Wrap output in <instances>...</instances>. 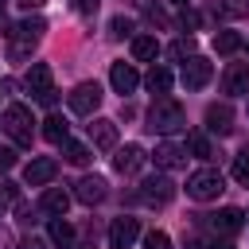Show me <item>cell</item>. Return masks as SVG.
<instances>
[{
  "mask_svg": "<svg viewBox=\"0 0 249 249\" xmlns=\"http://www.w3.org/2000/svg\"><path fill=\"white\" fill-rule=\"evenodd\" d=\"M31 124H35V121H31V109H27V105H8V109H4V132H8L19 148H31V136H35Z\"/></svg>",
  "mask_w": 249,
  "mask_h": 249,
  "instance_id": "2",
  "label": "cell"
},
{
  "mask_svg": "<svg viewBox=\"0 0 249 249\" xmlns=\"http://www.w3.org/2000/svg\"><path fill=\"white\" fill-rule=\"evenodd\" d=\"M156 54H160L156 35H136V39H132V58H136V62H152Z\"/></svg>",
  "mask_w": 249,
  "mask_h": 249,
  "instance_id": "22",
  "label": "cell"
},
{
  "mask_svg": "<svg viewBox=\"0 0 249 249\" xmlns=\"http://www.w3.org/2000/svg\"><path fill=\"white\" fill-rule=\"evenodd\" d=\"M62 156H66V163H74V167H86V163H89V148L78 144V140H66V144H62Z\"/></svg>",
  "mask_w": 249,
  "mask_h": 249,
  "instance_id": "24",
  "label": "cell"
},
{
  "mask_svg": "<svg viewBox=\"0 0 249 249\" xmlns=\"http://www.w3.org/2000/svg\"><path fill=\"white\" fill-rule=\"evenodd\" d=\"M171 82H175V78H171V70H167V66H152V70H148V78H144V86H148L156 97H160V93H167V89H171Z\"/></svg>",
  "mask_w": 249,
  "mask_h": 249,
  "instance_id": "23",
  "label": "cell"
},
{
  "mask_svg": "<svg viewBox=\"0 0 249 249\" xmlns=\"http://www.w3.org/2000/svg\"><path fill=\"white\" fill-rule=\"evenodd\" d=\"M167 51H171V58H191V54H195V39H191V35H187V39H175Z\"/></svg>",
  "mask_w": 249,
  "mask_h": 249,
  "instance_id": "28",
  "label": "cell"
},
{
  "mask_svg": "<svg viewBox=\"0 0 249 249\" xmlns=\"http://www.w3.org/2000/svg\"><path fill=\"white\" fill-rule=\"evenodd\" d=\"M226 16H249V0H226Z\"/></svg>",
  "mask_w": 249,
  "mask_h": 249,
  "instance_id": "32",
  "label": "cell"
},
{
  "mask_svg": "<svg viewBox=\"0 0 249 249\" xmlns=\"http://www.w3.org/2000/svg\"><path fill=\"white\" fill-rule=\"evenodd\" d=\"M210 74H214V66H210L202 54H191V58L183 62V70H179V82H183L187 89H202V86L210 82Z\"/></svg>",
  "mask_w": 249,
  "mask_h": 249,
  "instance_id": "7",
  "label": "cell"
},
{
  "mask_svg": "<svg viewBox=\"0 0 249 249\" xmlns=\"http://www.w3.org/2000/svg\"><path fill=\"white\" fill-rule=\"evenodd\" d=\"M241 226H245V214H241L237 206H226V210L210 214V230H214V233H222V237H233Z\"/></svg>",
  "mask_w": 249,
  "mask_h": 249,
  "instance_id": "11",
  "label": "cell"
},
{
  "mask_svg": "<svg viewBox=\"0 0 249 249\" xmlns=\"http://www.w3.org/2000/svg\"><path fill=\"white\" fill-rule=\"evenodd\" d=\"M16 167V148H0V171H12Z\"/></svg>",
  "mask_w": 249,
  "mask_h": 249,
  "instance_id": "33",
  "label": "cell"
},
{
  "mask_svg": "<svg viewBox=\"0 0 249 249\" xmlns=\"http://www.w3.org/2000/svg\"><path fill=\"white\" fill-rule=\"evenodd\" d=\"M183 249H198V241H195V237H187V241H183Z\"/></svg>",
  "mask_w": 249,
  "mask_h": 249,
  "instance_id": "37",
  "label": "cell"
},
{
  "mask_svg": "<svg viewBox=\"0 0 249 249\" xmlns=\"http://www.w3.org/2000/svg\"><path fill=\"white\" fill-rule=\"evenodd\" d=\"M136 237H140V222L136 218H113V226H109V245L113 249H128Z\"/></svg>",
  "mask_w": 249,
  "mask_h": 249,
  "instance_id": "10",
  "label": "cell"
},
{
  "mask_svg": "<svg viewBox=\"0 0 249 249\" xmlns=\"http://www.w3.org/2000/svg\"><path fill=\"white\" fill-rule=\"evenodd\" d=\"M23 249H47V241H35L31 237V241H23Z\"/></svg>",
  "mask_w": 249,
  "mask_h": 249,
  "instance_id": "35",
  "label": "cell"
},
{
  "mask_svg": "<svg viewBox=\"0 0 249 249\" xmlns=\"http://www.w3.org/2000/svg\"><path fill=\"white\" fill-rule=\"evenodd\" d=\"M187 124V113H183V105L175 101V97H167V93H160L156 101H152V109H148V128L152 132H179Z\"/></svg>",
  "mask_w": 249,
  "mask_h": 249,
  "instance_id": "1",
  "label": "cell"
},
{
  "mask_svg": "<svg viewBox=\"0 0 249 249\" xmlns=\"http://www.w3.org/2000/svg\"><path fill=\"white\" fill-rule=\"evenodd\" d=\"M183 27H198V12H183Z\"/></svg>",
  "mask_w": 249,
  "mask_h": 249,
  "instance_id": "34",
  "label": "cell"
},
{
  "mask_svg": "<svg viewBox=\"0 0 249 249\" xmlns=\"http://www.w3.org/2000/svg\"><path fill=\"white\" fill-rule=\"evenodd\" d=\"M47 237H51V245H58V249H70V245H74V226H70L66 218H51V226H47Z\"/></svg>",
  "mask_w": 249,
  "mask_h": 249,
  "instance_id": "20",
  "label": "cell"
},
{
  "mask_svg": "<svg viewBox=\"0 0 249 249\" xmlns=\"http://www.w3.org/2000/svg\"><path fill=\"white\" fill-rule=\"evenodd\" d=\"M152 160H156V167H163V171H175V167H183V163H187V144L163 140V144H156Z\"/></svg>",
  "mask_w": 249,
  "mask_h": 249,
  "instance_id": "8",
  "label": "cell"
},
{
  "mask_svg": "<svg viewBox=\"0 0 249 249\" xmlns=\"http://www.w3.org/2000/svg\"><path fill=\"white\" fill-rule=\"evenodd\" d=\"M27 89L43 101V105H54V86H51V66L47 62H31V70H27Z\"/></svg>",
  "mask_w": 249,
  "mask_h": 249,
  "instance_id": "6",
  "label": "cell"
},
{
  "mask_svg": "<svg viewBox=\"0 0 249 249\" xmlns=\"http://www.w3.org/2000/svg\"><path fill=\"white\" fill-rule=\"evenodd\" d=\"M144 249H171V237L163 230H152V233H144Z\"/></svg>",
  "mask_w": 249,
  "mask_h": 249,
  "instance_id": "29",
  "label": "cell"
},
{
  "mask_svg": "<svg viewBox=\"0 0 249 249\" xmlns=\"http://www.w3.org/2000/svg\"><path fill=\"white\" fill-rule=\"evenodd\" d=\"M233 179H237L241 187H249V148H245V152L233 160Z\"/></svg>",
  "mask_w": 249,
  "mask_h": 249,
  "instance_id": "27",
  "label": "cell"
},
{
  "mask_svg": "<svg viewBox=\"0 0 249 249\" xmlns=\"http://www.w3.org/2000/svg\"><path fill=\"white\" fill-rule=\"evenodd\" d=\"M105 187H109V183H105L101 175H86V179H78V191H74V198H78V202H86V206H97V202L109 195Z\"/></svg>",
  "mask_w": 249,
  "mask_h": 249,
  "instance_id": "16",
  "label": "cell"
},
{
  "mask_svg": "<svg viewBox=\"0 0 249 249\" xmlns=\"http://www.w3.org/2000/svg\"><path fill=\"white\" fill-rule=\"evenodd\" d=\"M86 132H89V144L93 148H117V121L97 117L93 124H86Z\"/></svg>",
  "mask_w": 249,
  "mask_h": 249,
  "instance_id": "14",
  "label": "cell"
},
{
  "mask_svg": "<svg viewBox=\"0 0 249 249\" xmlns=\"http://www.w3.org/2000/svg\"><path fill=\"white\" fill-rule=\"evenodd\" d=\"M230 121H233V109H230L226 101H222V105H206V128H210V132H218V136H226V132L233 128Z\"/></svg>",
  "mask_w": 249,
  "mask_h": 249,
  "instance_id": "17",
  "label": "cell"
},
{
  "mask_svg": "<svg viewBox=\"0 0 249 249\" xmlns=\"http://www.w3.org/2000/svg\"><path fill=\"white\" fill-rule=\"evenodd\" d=\"M214 51H218V54L241 51V35H237V31H218V35H214Z\"/></svg>",
  "mask_w": 249,
  "mask_h": 249,
  "instance_id": "25",
  "label": "cell"
},
{
  "mask_svg": "<svg viewBox=\"0 0 249 249\" xmlns=\"http://www.w3.org/2000/svg\"><path fill=\"white\" fill-rule=\"evenodd\" d=\"M214 249H233V245L230 241H214Z\"/></svg>",
  "mask_w": 249,
  "mask_h": 249,
  "instance_id": "38",
  "label": "cell"
},
{
  "mask_svg": "<svg viewBox=\"0 0 249 249\" xmlns=\"http://www.w3.org/2000/svg\"><path fill=\"white\" fill-rule=\"evenodd\" d=\"M109 82H113L117 93H132V89L140 86V74H136L132 62H113V66H109Z\"/></svg>",
  "mask_w": 249,
  "mask_h": 249,
  "instance_id": "13",
  "label": "cell"
},
{
  "mask_svg": "<svg viewBox=\"0 0 249 249\" xmlns=\"http://www.w3.org/2000/svg\"><path fill=\"white\" fill-rule=\"evenodd\" d=\"M43 136H47L51 144H66V140H70V121L58 117V113H51V117L43 121Z\"/></svg>",
  "mask_w": 249,
  "mask_h": 249,
  "instance_id": "19",
  "label": "cell"
},
{
  "mask_svg": "<svg viewBox=\"0 0 249 249\" xmlns=\"http://www.w3.org/2000/svg\"><path fill=\"white\" fill-rule=\"evenodd\" d=\"M43 210L54 214V218H66V210H70V195H66L62 187H51V191L43 195Z\"/></svg>",
  "mask_w": 249,
  "mask_h": 249,
  "instance_id": "21",
  "label": "cell"
},
{
  "mask_svg": "<svg viewBox=\"0 0 249 249\" xmlns=\"http://www.w3.org/2000/svg\"><path fill=\"white\" fill-rule=\"evenodd\" d=\"M171 198H175V183L167 175H148L140 183V202L144 206H167Z\"/></svg>",
  "mask_w": 249,
  "mask_h": 249,
  "instance_id": "5",
  "label": "cell"
},
{
  "mask_svg": "<svg viewBox=\"0 0 249 249\" xmlns=\"http://www.w3.org/2000/svg\"><path fill=\"white\" fill-rule=\"evenodd\" d=\"M226 191V179H222V171H214V167H202V171H195L191 179H187V195L195 198V202H210V198H218Z\"/></svg>",
  "mask_w": 249,
  "mask_h": 249,
  "instance_id": "3",
  "label": "cell"
},
{
  "mask_svg": "<svg viewBox=\"0 0 249 249\" xmlns=\"http://www.w3.org/2000/svg\"><path fill=\"white\" fill-rule=\"evenodd\" d=\"M43 31H47V19H43V16H31V19L16 23V31H12V35H16L19 43H27V47H31V43H39V39H43Z\"/></svg>",
  "mask_w": 249,
  "mask_h": 249,
  "instance_id": "18",
  "label": "cell"
},
{
  "mask_svg": "<svg viewBox=\"0 0 249 249\" xmlns=\"http://www.w3.org/2000/svg\"><path fill=\"white\" fill-rule=\"evenodd\" d=\"M54 171H58V163H54L51 156H39V160H31V163H27L23 179H27V187H47V183L54 179Z\"/></svg>",
  "mask_w": 249,
  "mask_h": 249,
  "instance_id": "15",
  "label": "cell"
},
{
  "mask_svg": "<svg viewBox=\"0 0 249 249\" xmlns=\"http://www.w3.org/2000/svg\"><path fill=\"white\" fill-rule=\"evenodd\" d=\"M144 160H148V152H144L140 144H124V148H117V156H113V171L132 175V171L144 167Z\"/></svg>",
  "mask_w": 249,
  "mask_h": 249,
  "instance_id": "9",
  "label": "cell"
},
{
  "mask_svg": "<svg viewBox=\"0 0 249 249\" xmlns=\"http://www.w3.org/2000/svg\"><path fill=\"white\" fill-rule=\"evenodd\" d=\"M70 8H74L78 16H93V12L101 8V0H70Z\"/></svg>",
  "mask_w": 249,
  "mask_h": 249,
  "instance_id": "31",
  "label": "cell"
},
{
  "mask_svg": "<svg viewBox=\"0 0 249 249\" xmlns=\"http://www.w3.org/2000/svg\"><path fill=\"white\" fill-rule=\"evenodd\" d=\"M128 31H132V19H124V16H117V19L109 23V35H113V39H124Z\"/></svg>",
  "mask_w": 249,
  "mask_h": 249,
  "instance_id": "30",
  "label": "cell"
},
{
  "mask_svg": "<svg viewBox=\"0 0 249 249\" xmlns=\"http://www.w3.org/2000/svg\"><path fill=\"white\" fill-rule=\"evenodd\" d=\"M16 4H23V8H43L47 0H16Z\"/></svg>",
  "mask_w": 249,
  "mask_h": 249,
  "instance_id": "36",
  "label": "cell"
},
{
  "mask_svg": "<svg viewBox=\"0 0 249 249\" xmlns=\"http://www.w3.org/2000/svg\"><path fill=\"white\" fill-rule=\"evenodd\" d=\"M187 148H191L198 160H210V156H214V144H210L206 136H191V140H187Z\"/></svg>",
  "mask_w": 249,
  "mask_h": 249,
  "instance_id": "26",
  "label": "cell"
},
{
  "mask_svg": "<svg viewBox=\"0 0 249 249\" xmlns=\"http://www.w3.org/2000/svg\"><path fill=\"white\" fill-rule=\"evenodd\" d=\"M222 89H226L230 97L249 93V62H230L226 74H222Z\"/></svg>",
  "mask_w": 249,
  "mask_h": 249,
  "instance_id": "12",
  "label": "cell"
},
{
  "mask_svg": "<svg viewBox=\"0 0 249 249\" xmlns=\"http://www.w3.org/2000/svg\"><path fill=\"white\" fill-rule=\"evenodd\" d=\"M167 4H179V8H187V4H191V0H167Z\"/></svg>",
  "mask_w": 249,
  "mask_h": 249,
  "instance_id": "39",
  "label": "cell"
},
{
  "mask_svg": "<svg viewBox=\"0 0 249 249\" xmlns=\"http://www.w3.org/2000/svg\"><path fill=\"white\" fill-rule=\"evenodd\" d=\"M66 105H70V113H78V117H93V109L101 105V86H97V82H78V86L66 93Z\"/></svg>",
  "mask_w": 249,
  "mask_h": 249,
  "instance_id": "4",
  "label": "cell"
}]
</instances>
